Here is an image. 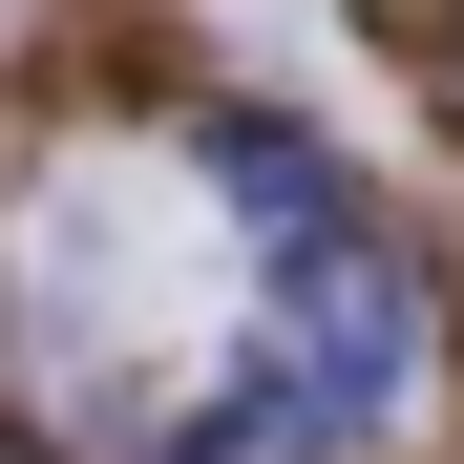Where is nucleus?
<instances>
[{"label":"nucleus","instance_id":"1","mask_svg":"<svg viewBox=\"0 0 464 464\" xmlns=\"http://www.w3.org/2000/svg\"><path fill=\"white\" fill-rule=\"evenodd\" d=\"M232 211H254V380H232L211 464H338V443H380L401 380H422V275L317 169H275V148L232 169Z\"/></svg>","mask_w":464,"mask_h":464}]
</instances>
